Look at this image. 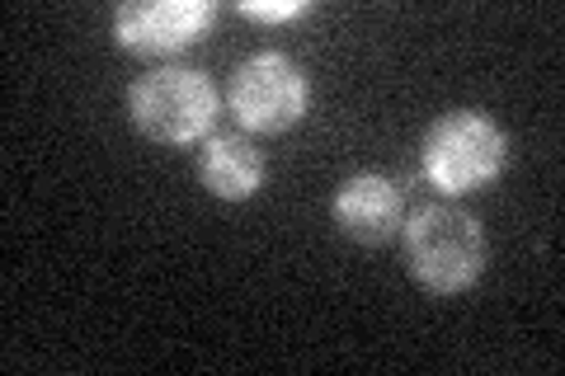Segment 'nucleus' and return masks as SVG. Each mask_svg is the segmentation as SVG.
<instances>
[{
    "instance_id": "nucleus-1",
    "label": "nucleus",
    "mask_w": 565,
    "mask_h": 376,
    "mask_svg": "<svg viewBox=\"0 0 565 376\" xmlns=\"http://www.w3.org/2000/svg\"><path fill=\"white\" fill-rule=\"evenodd\" d=\"M401 259L411 278L434 297H462L486 278V230L471 212L452 203H429L401 226Z\"/></svg>"
},
{
    "instance_id": "nucleus-2",
    "label": "nucleus",
    "mask_w": 565,
    "mask_h": 376,
    "mask_svg": "<svg viewBox=\"0 0 565 376\" xmlns=\"http://www.w3.org/2000/svg\"><path fill=\"white\" fill-rule=\"evenodd\" d=\"M509 151V132L486 109H452L424 132L419 170L444 198H467L504 174Z\"/></svg>"
},
{
    "instance_id": "nucleus-3",
    "label": "nucleus",
    "mask_w": 565,
    "mask_h": 376,
    "mask_svg": "<svg viewBox=\"0 0 565 376\" xmlns=\"http://www.w3.org/2000/svg\"><path fill=\"white\" fill-rule=\"evenodd\" d=\"M128 118L141 137L161 141V147H193V141H207L212 128H217L222 95L203 71L170 62L132 80Z\"/></svg>"
},
{
    "instance_id": "nucleus-4",
    "label": "nucleus",
    "mask_w": 565,
    "mask_h": 376,
    "mask_svg": "<svg viewBox=\"0 0 565 376\" xmlns=\"http://www.w3.org/2000/svg\"><path fill=\"white\" fill-rule=\"evenodd\" d=\"M226 109L250 137L292 132L311 114V76L278 47L250 52L226 80Z\"/></svg>"
},
{
    "instance_id": "nucleus-5",
    "label": "nucleus",
    "mask_w": 565,
    "mask_h": 376,
    "mask_svg": "<svg viewBox=\"0 0 565 376\" xmlns=\"http://www.w3.org/2000/svg\"><path fill=\"white\" fill-rule=\"evenodd\" d=\"M217 24V0H128L114 10L118 47L141 52V57H174L203 39Z\"/></svg>"
},
{
    "instance_id": "nucleus-6",
    "label": "nucleus",
    "mask_w": 565,
    "mask_h": 376,
    "mask_svg": "<svg viewBox=\"0 0 565 376\" xmlns=\"http://www.w3.org/2000/svg\"><path fill=\"white\" fill-rule=\"evenodd\" d=\"M330 217L340 226V236L353 245H392L401 240V226H405V189L392 174H377V170L349 174L334 189Z\"/></svg>"
},
{
    "instance_id": "nucleus-7",
    "label": "nucleus",
    "mask_w": 565,
    "mask_h": 376,
    "mask_svg": "<svg viewBox=\"0 0 565 376\" xmlns=\"http://www.w3.org/2000/svg\"><path fill=\"white\" fill-rule=\"evenodd\" d=\"M264 151L245 132H212L199 151V184L222 203H250L264 189Z\"/></svg>"
},
{
    "instance_id": "nucleus-8",
    "label": "nucleus",
    "mask_w": 565,
    "mask_h": 376,
    "mask_svg": "<svg viewBox=\"0 0 565 376\" xmlns=\"http://www.w3.org/2000/svg\"><path fill=\"white\" fill-rule=\"evenodd\" d=\"M241 14L255 24H292L311 14V6L307 0H241Z\"/></svg>"
}]
</instances>
